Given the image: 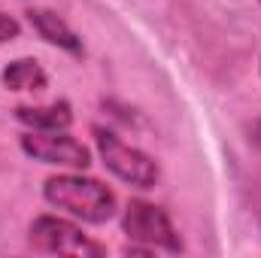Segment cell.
<instances>
[{
    "label": "cell",
    "instance_id": "obj_8",
    "mask_svg": "<svg viewBox=\"0 0 261 258\" xmlns=\"http://www.w3.org/2000/svg\"><path fill=\"white\" fill-rule=\"evenodd\" d=\"M3 85L12 91H46L49 76L34 58H18L3 70Z\"/></svg>",
    "mask_w": 261,
    "mask_h": 258
},
{
    "label": "cell",
    "instance_id": "obj_4",
    "mask_svg": "<svg viewBox=\"0 0 261 258\" xmlns=\"http://www.w3.org/2000/svg\"><path fill=\"white\" fill-rule=\"evenodd\" d=\"M31 246L37 252H52V255H103L100 243L85 237L79 225L58 216H40L31 222Z\"/></svg>",
    "mask_w": 261,
    "mask_h": 258
},
{
    "label": "cell",
    "instance_id": "obj_5",
    "mask_svg": "<svg viewBox=\"0 0 261 258\" xmlns=\"http://www.w3.org/2000/svg\"><path fill=\"white\" fill-rule=\"evenodd\" d=\"M21 149L24 155L43 164H58L73 170H85L91 164V152L79 140H73L67 131H31L21 137Z\"/></svg>",
    "mask_w": 261,
    "mask_h": 258
},
{
    "label": "cell",
    "instance_id": "obj_7",
    "mask_svg": "<svg viewBox=\"0 0 261 258\" xmlns=\"http://www.w3.org/2000/svg\"><path fill=\"white\" fill-rule=\"evenodd\" d=\"M15 119L34 131H67L73 125V110L67 100H55L46 107H18Z\"/></svg>",
    "mask_w": 261,
    "mask_h": 258
},
{
    "label": "cell",
    "instance_id": "obj_6",
    "mask_svg": "<svg viewBox=\"0 0 261 258\" xmlns=\"http://www.w3.org/2000/svg\"><path fill=\"white\" fill-rule=\"evenodd\" d=\"M28 21H31V28L46 43L64 49L70 55H82V40L76 37V31L67 24L58 12H52V9H28Z\"/></svg>",
    "mask_w": 261,
    "mask_h": 258
},
{
    "label": "cell",
    "instance_id": "obj_1",
    "mask_svg": "<svg viewBox=\"0 0 261 258\" xmlns=\"http://www.w3.org/2000/svg\"><path fill=\"white\" fill-rule=\"evenodd\" d=\"M43 194L52 207L64 210L82 222H91V225H103L116 216L113 189H107L100 179H91V176H76V173L52 176L46 179Z\"/></svg>",
    "mask_w": 261,
    "mask_h": 258
},
{
    "label": "cell",
    "instance_id": "obj_2",
    "mask_svg": "<svg viewBox=\"0 0 261 258\" xmlns=\"http://www.w3.org/2000/svg\"><path fill=\"white\" fill-rule=\"evenodd\" d=\"M94 140H97V152H100L107 170H113L122 183H128L134 189H152V186L161 179L158 164H155L146 152L128 146L116 131L94 128Z\"/></svg>",
    "mask_w": 261,
    "mask_h": 258
},
{
    "label": "cell",
    "instance_id": "obj_3",
    "mask_svg": "<svg viewBox=\"0 0 261 258\" xmlns=\"http://www.w3.org/2000/svg\"><path fill=\"white\" fill-rule=\"evenodd\" d=\"M122 228L134 243H146V249H167V252H179L182 240L170 222V216L146 200H130L122 219Z\"/></svg>",
    "mask_w": 261,
    "mask_h": 258
},
{
    "label": "cell",
    "instance_id": "obj_9",
    "mask_svg": "<svg viewBox=\"0 0 261 258\" xmlns=\"http://www.w3.org/2000/svg\"><path fill=\"white\" fill-rule=\"evenodd\" d=\"M18 34H21L18 21H15L12 15H6V12H0V43H9V40H15Z\"/></svg>",
    "mask_w": 261,
    "mask_h": 258
}]
</instances>
